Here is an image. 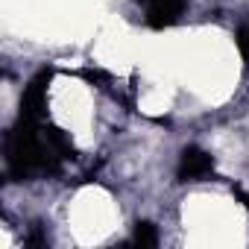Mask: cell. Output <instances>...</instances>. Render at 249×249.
<instances>
[{
  "instance_id": "6da1fadb",
  "label": "cell",
  "mask_w": 249,
  "mask_h": 249,
  "mask_svg": "<svg viewBox=\"0 0 249 249\" xmlns=\"http://www.w3.org/2000/svg\"><path fill=\"white\" fill-rule=\"evenodd\" d=\"M214 173V159L199 150V147H188L179 159V167H176V176L179 182H196V179H205Z\"/></svg>"
},
{
  "instance_id": "7a4b0ae2",
  "label": "cell",
  "mask_w": 249,
  "mask_h": 249,
  "mask_svg": "<svg viewBox=\"0 0 249 249\" xmlns=\"http://www.w3.org/2000/svg\"><path fill=\"white\" fill-rule=\"evenodd\" d=\"M47 82H50V71H41L24 91V100H21V117H30V120H38L44 114V106H47Z\"/></svg>"
},
{
  "instance_id": "3957f363",
  "label": "cell",
  "mask_w": 249,
  "mask_h": 249,
  "mask_svg": "<svg viewBox=\"0 0 249 249\" xmlns=\"http://www.w3.org/2000/svg\"><path fill=\"white\" fill-rule=\"evenodd\" d=\"M144 6H147L150 27H159L161 30V27H173L182 18L188 0H150V3H144Z\"/></svg>"
},
{
  "instance_id": "277c9868",
  "label": "cell",
  "mask_w": 249,
  "mask_h": 249,
  "mask_svg": "<svg viewBox=\"0 0 249 249\" xmlns=\"http://www.w3.org/2000/svg\"><path fill=\"white\" fill-rule=\"evenodd\" d=\"M132 243L141 246V249L156 246V243H159V231H156V226H153V223H138V226H135V234H132Z\"/></svg>"
},
{
  "instance_id": "5b68a950",
  "label": "cell",
  "mask_w": 249,
  "mask_h": 249,
  "mask_svg": "<svg viewBox=\"0 0 249 249\" xmlns=\"http://www.w3.org/2000/svg\"><path fill=\"white\" fill-rule=\"evenodd\" d=\"M234 41H237V50H240V59L249 65V27H240L237 30V36H234Z\"/></svg>"
},
{
  "instance_id": "8992f818",
  "label": "cell",
  "mask_w": 249,
  "mask_h": 249,
  "mask_svg": "<svg viewBox=\"0 0 249 249\" xmlns=\"http://www.w3.org/2000/svg\"><path fill=\"white\" fill-rule=\"evenodd\" d=\"M27 243H30V246H41V243H47V237H44L41 231H33V234L27 237Z\"/></svg>"
},
{
  "instance_id": "52a82bcc",
  "label": "cell",
  "mask_w": 249,
  "mask_h": 249,
  "mask_svg": "<svg viewBox=\"0 0 249 249\" xmlns=\"http://www.w3.org/2000/svg\"><path fill=\"white\" fill-rule=\"evenodd\" d=\"M237 196H240V199L246 202V208H249V194H243V191H237Z\"/></svg>"
},
{
  "instance_id": "ba28073f",
  "label": "cell",
  "mask_w": 249,
  "mask_h": 249,
  "mask_svg": "<svg viewBox=\"0 0 249 249\" xmlns=\"http://www.w3.org/2000/svg\"><path fill=\"white\" fill-rule=\"evenodd\" d=\"M141 3H150V0H141Z\"/></svg>"
}]
</instances>
